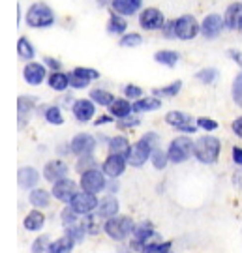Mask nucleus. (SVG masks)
<instances>
[{
    "instance_id": "f257e3e1",
    "label": "nucleus",
    "mask_w": 242,
    "mask_h": 253,
    "mask_svg": "<svg viewBox=\"0 0 242 253\" xmlns=\"http://www.w3.org/2000/svg\"><path fill=\"white\" fill-rule=\"evenodd\" d=\"M158 143H160V137L154 131H148L145 133L130 150V156H128V163L134 165V167H141L146 163V160L152 158V152L158 148Z\"/></svg>"
},
{
    "instance_id": "f03ea898",
    "label": "nucleus",
    "mask_w": 242,
    "mask_h": 253,
    "mask_svg": "<svg viewBox=\"0 0 242 253\" xmlns=\"http://www.w3.org/2000/svg\"><path fill=\"white\" fill-rule=\"evenodd\" d=\"M220 150H222V143H220V139H218V137L203 135L195 141V150H194V156H195L201 163H205V165H212V163L218 162V158H220Z\"/></svg>"
},
{
    "instance_id": "7ed1b4c3",
    "label": "nucleus",
    "mask_w": 242,
    "mask_h": 253,
    "mask_svg": "<svg viewBox=\"0 0 242 253\" xmlns=\"http://www.w3.org/2000/svg\"><path fill=\"white\" fill-rule=\"evenodd\" d=\"M134 229H135L134 219L128 216H113L109 217V219H105V223H103L105 235L109 238H113V240H117V242H122L130 235H134Z\"/></svg>"
},
{
    "instance_id": "20e7f679",
    "label": "nucleus",
    "mask_w": 242,
    "mask_h": 253,
    "mask_svg": "<svg viewBox=\"0 0 242 253\" xmlns=\"http://www.w3.org/2000/svg\"><path fill=\"white\" fill-rule=\"evenodd\" d=\"M53 21H54L53 9L49 8L47 4H44V2H36V4H32L28 8V13H27L28 27L45 28V27H51Z\"/></svg>"
},
{
    "instance_id": "39448f33",
    "label": "nucleus",
    "mask_w": 242,
    "mask_h": 253,
    "mask_svg": "<svg viewBox=\"0 0 242 253\" xmlns=\"http://www.w3.org/2000/svg\"><path fill=\"white\" fill-rule=\"evenodd\" d=\"M194 150H195V143L190 137L182 135L171 141L169 148H167V156H169L171 163H182L194 154Z\"/></svg>"
},
{
    "instance_id": "423d86ee",
    "label": "nucleus",
    "mask_w": 242,
    "mask_h": 253,
    "mask_svg": "<svg viewBox=\"0 0 242 253\" xmlns=\"http://www.w3.org/2000/svg\"><path fill=\"white\" fill-rule=\"evenodd\" d=\"M158 235H156V231H154V227L150 221H143V223H137L134 229V240H132V250L137 253H143L145 246L148 244V242H152L156 240Z\"/></svg>"
},
{
    "instance_id": "0eeeda50",
    "label": "nucleus",
    "mask_w": 242,
    "mask_h": 253,
    "mask_svg": "<svg viewBox=\"0 0 242 253\" xmlns=\"http://www.w3.org/2000/svg\"><path fill=\"white\" fill-rule=\"evenodd\" d=\"M107 184H105V172L98 169H89V171L81 172V190L89 191V193H99Z\"/></svg>"
},
{
    "instance_id": "6e6552de",
    "label": "nucleus",
    "mask_w": 242,
    "mask_h": 253,
    "mask_svg": "<svg viewBox=\"0 0 242 253\" xmlns=\"http://www.w3.org/2000/svg\"><path fill=\"white\" fill-rule=\"evenodd\" d=\"M99 201L96 199L94 193H89V191H79L72 201H70V207L79 214V216H87L90 214L94 208H98Z\"/></svg>"
},
{
    "instance_id": "1a4fd4ad",
    "label": "nucleus",
    "mask_w": 242,
    "mask_h": 253,
    "mask_svg": "<svg viewBox=\"0 0 242 253\" xmlns=\"http://www.w3.org/2000/svg\"><path fill=\"white\" fill-rule=\"evenodd\" d=\"M175 30H177V38L180 40H194L199 34V23L194 15H182L175 21Z\"/></svg>"
},
{
    "instance_id": "9d476101",
    "label": "nucleus",
    "mask_w": 242,
    "mask_h": 253,
    "mask_svg": "<svg viewBox=\"0 0 242 253\" xmlns=\"http://www.w3.org/2000/svg\"><path fill=\"white\" fill-rule=\"evenodd\" d=\"M54 199H58L60 203H70V201L79 193V188L77 184L70 178H62V180L54 182L53 184V190H51Z\"/></svg>"
},
{
    "instance_id": "9b49d317",
    "label": "nucleus",
    "mask_w": 242,
    "mask_h": 253,
    "mask_svg": "<svg viewBox=\"0 0 242 253\" xmlns=\"http://www.w3.org/2000/svg\"><path fill=\"white\" fill-rule=\"evenodd\" d=\"M126 165H128V158L126 156L109 154L107 160L101 165V171L105 172V176H109V178H118L126 171Z\"/></svg>"
},
{
    "instance_id": "f8f14e48",
    "label": "nucleus",
    "mask_w": 242,
    "mask_h": 253,
    "mask_svg": "<svg viewBox=\"0 0 242 253\" xmlns=\"http://www.w3.org/2000/svg\"><path fill=\"white\" fill-rule=\"evenodd\" d=\"M165 122L169 126L177 127L182 133H195V129H197L195 126H192V117H190L188 113H182V111H171V113H167L165 115Z\"/></svg>"
},
{
    "instance_id": "ddd939ff",
    "label": "nucleus",
    "mask_w": 242,
    "mask_h": 253,
    "mask_svg": "<svg viewBox=\"0 0 242 253\" xmlns=\"http://www.w3.org/2000/svg\"><path fill=\"white\" fill-rule=\"evenodd\" d=\"M94 148H96V139L89 133H79L70 143V152H73L75 156H89L94 152Z\"/></svg>"
},
{
    "instance_id": "4468645a",
    "label": "nucleus",
    "mask_w": 242,
    "mask_h": 253,
    "mask_svg": "<svg viewBox=\"0 0 242 253\" xmlns=\"http://www.w3.org/2000/svg\"><path fill=\"white\" fill-rule=\"evenodd\" d=\"M68 165L62 160H53V162L45 163L44 167V178L47 182H58L62 178H68Z\"/></svg>"
},
{
    "instance_id": "2eb2a0df",
    "label": "nucleus",
    "mask_w": 242,
    "mask_h": 253,
    "mask_svg": "<svg viewBox=\"0 0 242 253\" xmlns=\"http://www.w3.org/2000/svg\"><path fill=\"white\" fill-rule=\"evenodd\" d=\"M224 25H225V21L220 17V15H216V13L206 15L205 21L201 23V34L205 38H208V40H214V38H218L222 34Z\"/></svg>"
},
{
    "instance_id": "dca6fc26",
    "label": "nucleus",
    "mask_w": 242,
    "mask_h": 253,
    "mask_svg": "<svg viewBox=\"0 0 242 253\" xmlns=\"http://www.w3.org/2000/svg\"><path fill=\"white\" fill-rule=\"evenodd\" d=\"M141 27L146 28V30H158L165 25V21H163V13H161L158 8H146L141 13Z\"/></svg>"
},
{
    "instance_id": "f3484780",
    "label": "nucleus",
    "mask_w": 242,
    "mask_h": 253,
    "mask_svg": "<svg viewBox=\"0 0 242 253\" xmlns=\"http://www.w3.org/2000/svg\"><path fill=\"white\" fill-rule=\"evenodd\" d=\"M72 111H73V117L77 118L79 122H89L90 118L94 117L96 107H94L92 100H77L73 103Z\"/></svg>"
},
{
    "instance_id": "a211bd4d",
    "label": "nucleus",
    "mask_w": 242,
    "mask_h": 253,
    "mask_svg": "<svg viewBox=\"0 0 242 253\" xmlns=\"http://www.w3.org/2000/svg\"><path fill=\"white\" fill-rule=\"evenodd\" d=\"M225 27L231 28V30H242V4L241 2H235L231 4L227 11H225Z\"/></svg>"
},
{
    "instance_id": "6ab92c4d",
    "label": "nucleus",
    "mask_w": 242,
    "mask_h": 253,
    "mask_svg": "<svg viewBox=\"0 0 242 253\" xmlns=\"http://www.w3.org/2000/svg\"><path fill=\"white\" fill-rule=\"evenodd\" d=\"M23 77H25V81L28 84L36 86V84H40L45 79V68L38 62H28L25 66V70H23Z\"/></svg>"
},
{
    "instance_id": "aec40b11",
    "label": "nucleus",
    "mask_w": 242,
    "mask_h": 253,
    "mask_svg": "<svg viewBox=\"0 0 242 253\" xmlns=\"http://www.w3.org/2000/svg\"><path fill=\"white\" fill-rule=\"evenodd\" d=\"M17 180L23 190H32L40 180V174L34 167H23V169H19Z\"/></svg>"
},
{
    "instance_id": "412c9836",
    "label": "nucleus",
    "mask_w": 242,
    "mask_h": 253,
    "mask_svg": "<svg viewBox=\"0 0 242 253\" xmlns=\"http://www.w3.org/2000/svg\"><path fill=\"white\" fill-rule=\"evenodd\" d=\"M98 216L103 217V219H109V217L117 216L118 214V201L113 197V195H107V197H103V199L99 201L98 205Z\"/></svg>"
},
{
    "instance_id": "4be33fe9",
    "label": "nucleus",
    "mask_w": 242,
    "mask_h": 253,
    "mask_svg": "<svg viewBox=\"0 0 242 253\" xmlns=\"http://www.w3.org/2000/svg\"><path fill=\"white\" fill-rule=\"evenodd\" d=\"M113 9L117 13H122V15H132L137 9L141 8L143 0H113Z\"/></svg>"
},
{
    "instance_id": "5701e85b",
    "label": "nucleus",
    "mask_w": 242,
    "mask_h": 253,
    "mask_svg": "<svg viewBox=\"0 0 242 253\" xmlns=\"http://www.w3.org/2000/svg\"><path fill=\"white\" fill-rule=\"evenodd\" d=\"M130 150H132V146H130V141L122 135H117L113 137V139H109V152L111 154H120V156H130Z\"/></svg>"
},
{
    "instance_id": "b1692460",
    "label": "nucleus",
    "mask_w": 242,
    "mask_h": 253,
    "mask_svg": "<svg viewBox=\"0 0 242 253\" xmlns=\"http://www.w3.org/2000/svg\"><path fill=\"white\" fill-rule=\"evenodd\" d=\"M17 107H19V117H21V126H25L27 117L36 107V98H32V96H21L17 101Z\"/></svg>"
},
{
    "instance_id": "393cba45",
    "label": "nucleus",
    "mask_w": 242,
    "mask_h": 253,
    "mask_svg": "<svg viewBox=\"0 0 242 253\" xmlns=\"http://www.w3.org/2000/svg\"><path fill=\"white\" fill-rule=\"evenodd\" d=\"M28 201H30L32 207L45 208L49 207V203H51V195H49V191L42 190V188H34V190L30 191V195H28Z\"/></svg>"
},
{
    "instance_id": "a878e982",
    "label": "nucleus",
    "mask_w": 242,
    "mask_h": 253,
    "mask_svg": "<svg viewBox=\"0 0 242 253\" xmlns=\"http://www.w3.org/2000/svg\"><path fill=\"white\" fill-rule=\"evenodd\" d=\"M49 86L56 92H64L70 86V73L54 72L49 75Z\"/></svg>"
},
{
    "instance_id": "bb28decb",
    "label": "nucleus",
    "mask_w": 242,
    "mask_h": 253,
    "mask_svg": "<svg viewBox=\"0 0 242 253\" xmlns=\"http://www.w3.org/2000/svg\"><path fill=\"white\" fill-rule=\"evenodd\" d=\"M45 223V216L40 212V210H32V212H28L27 217H25V221H23V225L27 231H40Z\"/></svg>"
},
{
    "instance_id": "cd10ccee",
    "label": "nucleus",
    "mask_w": 242,
    "mask_h": 253,
    "mask_svg": "<svg viewBox=\"0 0 242 253\" xmlns=\"http://www.w3.org/2000/svg\"><path fill=\"white\" fill-rule=\"evenodd\" d=\"M109 111H111L113 117L126 118V117H130V113L134 111V105H132L128 100H115L111 105H109Z\"/></svg>"
},
{
    "instance_id": "c85d7f7f",
    "label": "nucleus",
    "mask_w": 242,
    "mask_h": 253,
    "mask_svg": "<svg viewBox=\"0 0 242 253\" xmlns=\"http://www.w3.org/2000/svg\"><path fill=\"white\" fill-rule=\"evenodd\" d=\"M161 107V101L158 98H139L134 103V113H148V111H156Z\"/></svg>"
},
{
    "instance_id": "c756f323",
    "label": "nucleus",
    "mask_w": 242,
    "mask_h": 253,
    "mask_svg": "<svg viewBox=\"0 0 242 253\" xmlns=\"http://www.w3.org/2000/svg\"><path fill=\"white\" fill-rule=\"evenodd\" d=\"M73 246H75V242L66 235V236H62V238H58V240L51 242L49 250H47L45 253H72Z\"/></svg>"
},
{
    "instance_id": "7c9ffc66",
    "label": "nucleus",
    "mask_w": 242,
    "mask_h": 253,
    "mask_svg": "<svg viewBox=\"0 0 242 253\" xmlns=\"http://www.w3.org/2000/svg\"><path fill=\"white\" fill-rule=\"evenodd\" d=\"M90 100L94 101V103H98V105H103V107H109L113 101L117 100L113 94L109 90H101V88H94V90L90 92Z\"/></svg>"
},
{
    "instance_id": "2f4dec72",
    "label": "nucleus",
    "mask_w": 242,
    "mask_h": 253,
    "mask_svg": "<svg viewBox=\"0 0 242 253\" xmlns=\"http://www.w3.org/2000/svg\"><path fill=\"white\" fill-rule=\"evenodd\" d=\"M66 235L72 238L75 244H81L83 240H85V236L89 235V231H87V227L83 225V221H77V223H73V225L66 227Z\"/></svg>"
},
{
    "instance_id": "473e14b6",
    "label": "nucleus",
    "mask_w": 242,
    "mask_h": 253,
    "mask_svg": "<svg viewBox=\"0 0 242 253\" xmlns=\"http://www.w3.org/2000/svg\"><path fill=\"white\" fill-rule=\"evenodd\" d=\"M154 60L158 64L173 68V66H177V62H179V53L169 51V49H163V51H158V53L154 54Z\"/></svg>"
},
{
    "instance_id": "72a5a7b5",
    "label": "nucleus",
    "mask_w": 242,
    "mask_h": 253,
    "mask_svg": "<svg viewBox=\"0 0 242 253\" xmlns=\"http://www.w3.org/2000/svg\"><path fill=\"white\" fill-rule=\"evenodd\" d=\"M182 88V81H175L167 84V86H161V88H154L152 94L156 98H173V96H177Z\"/></svg>"
},
{
    "instance_id": "f704fd0d",
    "label": "nucleus",
    "mask_w": 242,
    "mask_h": 253,
    "mask_svg": "<svg viewBox=\"0 0 242 253\" xmlns=\"http://www.w3.org/2000/svg\"><path fill=\"white\" fill-rule=\"evenodd\" d=\"M107 28H109V32H113V34H124V30L128 28V25H126L124 17H120L118 13H111Z\"/></svg>"
},
{
    "instance_id": "c9c22d12",
    "label": "nucleus",
    "mask_w": 242,
    "mask_h": 253,
    "mask_svg": "<svg viewBox=\"0 0 242 253\" xmlns=\"http://www.w3.org/2000/svg\"><path fill=\"white\" fill-rule=\"evenodd\" d=\"M17 51H19V56H21L23 60L34 58V47H32V43L28 42L27 38H21L17 42Z\"/></svg>"
},
{
    "instance_id": "e433bc0d",
    "label": "nucleus",
    "mask_w": 242,
    "mask_h": 253,
    "mask_svg": "<svg viewBox=\"0 0 242 253\" xmlns=\"http://www.w3.org/2000/svg\"><path fill=\"white\" fill-rule=\"evenodd\" d=\"M45 120L49 122V124H54V126H60V124H64V115L62 111L58 107H47L45 109Z\"/></svg>"
},
{
    "instance_id": "4c0bfd02",
    "label": "nucleus",
    "mask_w": 242,
    "mask_h": 253,
    "mask_svg": "<svg viewBox=\"0 0 242 253\" xmlns=\"http://www.w3.org/2000/svg\"><path fill=\"white\" fill-rule=\"evenodd\" d=\"M77 172H85L89 169H96V158L89 154V156H79V162H77Z\"/></svg>"
},
{
    "instance_id": "58836bf2",
    "label": "nucleus",
    "mask_w": 242,
    "mask_h": 253,
    "mask_svg": "<svg viewBox=\"0 0 242 253\" xmlns=\"http://www.w3.org/2000/svg\"><path fill=\"white\" fill-rule=\"evenodd\" d=\"M152 165L156 167V169H165V165H167V162H169V156H167V152H163V150H160V148H156L152 152Z\"/></svg>"
},
{
    "instance_id": "ea45409f",
    "label": "nucleus",
    "mask_w": 242,
    "mask_h": 253,
    "mask_svg": "<svg viewBox=\"0 0 242 253\" xmlns=\"http://www.w3.org/2000/svg\"><path fill=\"white\" fill-rule=\"evenodd\" d=\"M60 217H62V225L64 227H70L73 225V223H77V219H79V214L73 210L72 207L64 208L62 214H60Z\"/></svg>"
},
{
    "instance_id": "a19ab883",
    "label": "nucleus",
    "mask_w": 242,
    "mask_h": 253,
    "mask_svg": "<svg viewBox=\"0 0 242 253\" xmlns=\"http://www.w3.org/2000/svg\"><path fill=\"white\" fill-rule=\"evenodd\" d=\"M49 246H51V242H49V236L40 235L36 240H34V244H32V253H45L47 250H49Z\"/></svg>"
},
{
    "instance_id": "79ce46f5",
    "label": "nucleus",
    "mask_w": 242,
    "mask_h": 253,
    "mask_svg": "<svg viewBox=\"0 0 242 253\" xmlns=\"http://www.w3.org/2000/svg\"><path fill=\"white\" fill-rule=\"evenodd\" d=\"M197 79L201 83H205V84H210V83H214L218 79V72L212 70V68H205V70H201L197 73Z\"/></svg>"
},
{
    "instance_id": "37998d69",
    "label": "nucleus",
    "mask_w": 242,
    "mask_h": 253,
    "mask_svg": "<svg viewBox=\"0 0 242 253\" xmlns=\"http://www.w3.org/2000/svg\"><path fill=\"white\" fill-rule=\"evenodd\" d=\"M141 42H143V38L139 36V34H135V32H132V34H124V36H122L120 45L122 47H137V45H141Z\"/></svg>"
},
{
    "instance_id": "c03bdc74",
    "label": "nucleus",
    "mask_w": 242,
    "mask_h": 253,
    "mask_svg": "<svg viewBox=\"0 0 242 253\" xmlns=\"http://www.w3.org/2000/svg\"><path fill=\"white\" fill-rule=\"evenodd\" d=\"M233 100L239 107H242V73L237 75V79L233 83Z\"/></svg>"
},
{
    "instance_id": "a18cd8bd",
    "label": "nucleus",
    "mask_w": 242,
    "mask_h": 253,
    "mask_svg": "<svg viewBox=\"0 0 242 253\" xmlns=\"http://www.w3.org/2000/svg\"><path fill=\"white\" fill-rule=\"evenodd\" d=\"M141 124V120L135 117H126V118H118L117 126L118 129H130V127H135Z\"/></svg>"
},
{
    "instance_id": "49530a36",
    "label": "nucleus",
    "mask_w": 242,
    "mask_h": 253,
    "mask_svg": "<svg viewBox=\"0 0 242 253\" xmlns=\"http://www.w3.org/2000/svg\"><path fill=\"white\" fill-rule=\"evenodd\" d=\"M89 79H85V77H81V75H77V73H70V86H73V88H87L89 86Z\"/></svg>"
},
{
    "instance_id": "de8ad7c7",
    "label": "nucleus",
    "mask_w": 242,
    "mask_h": 253,
    "mask_svg": "<svg viewBox=\"0 0 242 253\" xmlns=\"http://www.w3.org/2000/svg\"><path fill=\"white\" fill-rule=\"evenodd\" d=\"M197 127L205 129V131H214V129H218V122L212 120V118L201 117V118H197Z\"/></svg>"
},
{
    "instance_id": "09e8293b",
    "label": "nucleus",
    "mask_w": 242,
    "mask_h": 253,
    "mask_svg": "<svg viewBox=\"0 0 242 253\" xmlns=\"http://www.w3.org/2000/svg\"><path fill=\"white\" fill-rule=\"evenodd\" d=\"M73 73H77L81 77H85V79H89V81H94V79H98L99 73L96 70H90V68H75Z\"/></svg>"
},
{
    "instance_id": "8fccbe9b",
    "label": "nucleus",
    "mask_w": 242,
    "mask_h": 253,
    "mask_svg": "<svg viewBox=\"0 0 242 253\" xmlns=\"http://www.w3.org/2000/svg\"><path fill=\"white\" fill-rule=\"evenodd\" d=\"M141 94H143V90L137 84H128V86H124V96L130 98V100H139Z\"/></svg>"
},
{
    "instance_id": "3c124183",
    "label": "nucleus",
    "mask_w": 242,
    "mask_h": 253,
    "mask_svg": "<svg viewBox=\"0 0 242 253\" xmlns=\"http://www.w3.org/2000/svg\"><path fill=\"white\" fill-rule=\"evenodd\" d=\"M83 225L87 227V231H89V235H98V225H96V221H94V217L90 216V214H87V217H85V221H83Z\"/></svg>"
},
{
    "instance_id": "603ef678",
    "label": "nucleus",
    "mask_w": 242,
    "mask_h": 253,
    "mask_svg": "<svg viewBox=\"0 0 242 253\" xmlns=\"http://www.w3.org/2000/svg\"><path fill=\"white\" fill-rule=\"evenodd\" d=\"M163 36L165 38H175L177 36V30H175V21H169L163 25Z\"/></svg>"
},
{
    "instance_id": "864d4df0",
    "label": "nucleus",
    "mask_w": 242,
    "mask_h": 253,
    "mask_svg": "<svg viewBox=\"0 0 242 253\" xmlns=\"http://www.w3.org/2000/svg\"><path fill=\"white\" fill-rule=\"evenodd\" d=\"M233 184L239 190H242V167H239V169L233 172Z\"/></svg>"
},
{
    "instance_id": "5fc2aeb1",
    "label": "nucleus",
    "mask_w": 242,
    "mask_h": 253,
    "mask_svg": "<svg viewBox=\"0 0 242 253\" xmlns=\"http://www.w3.org/2000/svg\"><path fill=\"white\" fill-rule=\"evenodd\" d=\"M231 127H233V133H235V135L241 137V139H242V117L237 118V120L233 122V126H231Z\"/></svg>"
},
{
    "instance_id": "6e6d98bb",
    "label": "nucleus",
    "mask_w": 242,
    "mask_h": 253,
    "mask_svg": "<svg viewBox=\"0 0 242 253\" xmlns=\"http://www.w3.org/2000/svg\"><path fill=\"white\" fill-rule=\"evenodd\" d=\"M233 162L239 165V167H242V148L241 146H235L233 148Z\"/></svg>"
},
{
    "instance_id": "4d7b16f0",
    "label": "nucleus",
    "mask_w": 242,
    "mask_h": 253,
    "mask_svg": "<svg viewBox=\"0 0 242 253\" xmlns=\"http://www.w3.org/2000/svg\"><path fill=\"white\" fill-rule=\"evenodd\" d=\"M45 66H49V68H51V70H54V72H58V70L62 68V64L58 62V60H54V58H49V56L45 58Z\"/></svg>"
},
{
    "instance_id": "13d9d810",
    "label": "nucleus",
    "mask_w": 242,
    "mask_h": 253,
    "mask_svg": "<svg viewBox=\"0 0 242 253\" xmlns=\"http://www.w3.org/2000/svg\"><path fill=\"white\" fill-rule=\"evenodd\" d=\"M229 56H231L235 62L242 68V53H241V51H237V49H229Z\"/></svg>"
},
{
    "instance_id": "bf43d9fd",
    "label": "nucleus",
    "mask_w": 242,
    "mask_h": 253,
    "mask_svg": "<svg viewBox=\"0 0 242 253\" xmlns=\"http://www.w3.org/2000/svg\"><path fill=\"white\" fill-rule=\"evenodd\" d=\"M109 122H113V118L109 117V115H103V117H99L94 124H96V126H101V124H109Z\"/></svg>"
},
{
    "instance_id": "052dcab7",
    "label": "nucleus",
    "mask_w": 242,
    "mask_h": 253,
    "mask_svg": "<svg viewBox=\"0 0 242 253\" xmlns=\"http://www.w3.org/2000/svg\"><path fill=\"white\" fill-rule=\"evenodd\" d=\"M156 253H173V252H171V242H163L161 250H160V252H156Z\"/></svg>"
},
{
    "instance_id": "680f3d73",
    "label": "nucleus",
    "mask_w": 242,
    "mask_h": 253,
    "mask_svg": "<svg viewBox=\"0 0 242 253\" xmlns=\"http://www.w3.org/2000/svg\"><path fill=\"white\" fill-rule=\"evenodd\" d=\"M107 188H111V191H117V182H111V186H107Z\"/></svg>"
}]
</instances>
